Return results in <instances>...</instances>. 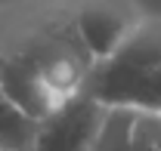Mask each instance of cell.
Wrapping results in <instances>:
<instances>
[{
  "label": "cell",
  "instance_id": "7a4b0ae2",
  "mask_svg": "<svg viewBox=\"0 0 161 151\" xmlns=\"http://www.w3.org/2000/svg\"><path fill=\"white\" fill-rule=\"evenodd\" d=\"M68 9L93 65L115 56L142 22V13L133 0H68Z\"/></svg>",
  "mask_w": 161,
  "mask_h": 151
},
{
  "label": "cell",
  "instance_id": "277c9868",
  "mask_svg": "<svg viewBox=\"0 0 161 151\" xmlns=\"http://www.w3.org/2000/svg\"><path fill=\"white\" fill-rule=\"evenodd\" d=\"M80 93L108 105H127L142 111H161V65L149 71H118L105 62H96L84 77Z\"/></svg>",
  "mask_w": 161,
  "mask_h": 151
},
{
  "label": "cell",
  "instance_id": "5b68a950",
  "mask_svg": "<svg viewBox=\"0 0 161 151\" xmlns=\"http://www.w3.org/2000/svg\"><path fill=\"white\" fill-rule=\"evenodd\" d=\"M90 151H161V111L108 105Z\"/></svg>",
  "mask_w": 161,
  "mask_h": 151
},
{
  "label": "cell",
  "instance_id": "8992f818",
  "mask_svg": "<svg viewBox=\"0 0 161 151\" xmlns=\"http://www.w3.org/2000/svg\"><path fill=\"white\" fill-rule=\"evenodd\" d=\"M0 86L9 96V102L31 120L47 117L62 102L31 68H25L22 62H16L9 56H0Z\"/></svg>",
  "mask_w": 161,
  "mask_h": 151
},
{
  "label": "cell",
  "instance_id": "ba28073f",
  "mask_svg": "<svg viewBox=\"0 0 161 151\" xmlns=\"http://www.w3.org/2000/svg\"><path fill=\"white\" fill-rule=\"evenodd\" d=\"M34 130L37 120L25 117L0 86V151H31Z\"/></svg>",
  "mask_w": 161,
  "mask_h": 151
},
{
  "label": "cell",
  "instance_id": "3957f363",
  "mask_svg": "<svg viewBox=\"0 0 161 151\" xmlns=\"http://www.w3.org/2000/svg\"><path fill=\"white\" fill-rule=\"evenodd\" d=\"M105 105L87 93L62 99L47 117L37 120L31 151H90L99 133Z\"/></svg>",
  "mask_w": 161,
  "mask_h": 151
},
{
  "label": "cell",
  "instance_id": "52a82bcc",
  "mask_svg": "<svg viewBox=\"0 0 161 151\" xmlns=\"http://www.w3.org/2000/svg\"><path fill=\"white\" fill-rule=\"evenodd\" d=\"M108 68L118 71H149L161 65V19H146L133 28V34L118 46L115 56L105 59Z\"/></svg>",
  "mask_w": 161,
  "mask_h": 151
},
{
  "label": "cell",
  "instance_id": "6da1fadb",
  "mask_svg": "<svg viewBox=\"0 0 161 151\" xmlns=\"http://www.w3.org/2000/svg\"><path fill=\"white\" fill-rule=\"evenodd\" d=\"M0 56L31 68L59 99L80 93L84 77L93 68L68 0H19L3 6Z\"/></svg>",
  "mask_w": 161,
  "mask_h": 151
}]
</instances>
